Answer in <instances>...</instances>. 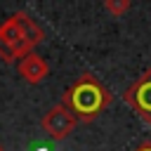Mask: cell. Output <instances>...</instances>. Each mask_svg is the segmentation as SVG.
Segmentation results:
<instances>
[{
  "mask_svg": "<svg viewBox=\"0 0 151 151\" xmlns=\"http://www.w3.org/2000/svg\"><path fill=\"white\" fill-rule=\"evenodd\" d=\"M113 101V94L104 83H99L92 73H80L78 80L61 94V106L71 111L76 123H92L109 109Z\"/></svg>",
  "mask_w": 151,
  "mask_h": 151,
  "instance_id": "6da1fadb",
  "label": "cell"
},
{
  "mask_svg": "<svg viewBox=\"0 0 151 151\" xmlns=\"http://www.w3.org/2000/svg\"><path fill=\"white\" fill-rule=\"evenodd\" d=\"M42 28L26 12L19 9L0 24V59L7 64L14 59H24L33 52V47L42 42Z\"/></svg>",
  "mask_w": 151,
  "mask_h": 151,
  "instance_id": "7a4b0ae2",
  "label": "cell"
},
{
  "mask_svg": "<svg viewBox=\"0 0 151 151\" xmlns=\"http://www.w3.org/2000/svg\"><path fill=\"white\" fill-rule=\"evenodd\" d=\"M127 106L137 113V118L146 125H151V68L142 73L123 94Z\"/></svg>",
  "mask_w": 151,
  "mask_h": 151,
  "instance_id": "3957f363",
  "label": "cell"
},
{
  "mask_svg": "<svg viewBox=\"0 0 151 151\" xmlns=\"http://www.w3.org/2000/svg\"><path fill=\"white\" fill-rule=\"evenodd\" d=\"M76 118L71 116V111L68 109H64L61 104H57V106H52L45 116H42V120H40V127H42V132L50 137V139H54V142H61V139H66L73 130H76Z\"/></svg>",
  "mask_w": 151,
  "mask_h": 151,
  "instance_id": "277c9868",
  "label": "cell"
},
{
  "mask_svg": "<svg viewBox=\"0 0 151 151\" xmlns=\"http://www.w3.org/2000/svg\"><path fill=\"white\" fill-rule=\"evenodd\" d=\"M17 68H19V76H21L28 85H38V83H42V80L47 78V73H50L47 61H45L40 54H35V52H31V54H26L24 59H19Z\"/></svg>",
  "mask_w": 151,
  "mask_h": 151,
  "instance_id": "5b68a950",
  "label": "cell"
},
{
  "mask_svg": "<svg viewBox=\"0 0 151 151\" xmlns=\"http://www.w3.org/2000/svg\"><path fill=\"white\" fill-rule=\"evenodd\" d=\"M130 7H132L130 0H104V9L109 14H113V17H123Z\"/></svg>",
  "mask_w": 151,
  "mask_h": 151,
  "instance_id": "8992f818",
  "label": "cell"
},
{
  "mask_svg": "<svg viewBox=\"0 0 151 151\" xmlns=\"http://www.w3.org/2000/svg\"><path fill=\"white\" fill-rule=\"evenodd\" d=\"M134 151H151V139H144V142H142Z\"/></svg>",
  "mask_w": 151,
  "mask_h": 151,
  "instance_id": "52a82bcc",
  "label": "cell"
},
{
  "mask_svg": "<svg viewBox=\"0 0 151 151\" xmlns=\"http://www.w3.org/2000/svg\"><path fill=\"white\" fill-rule=\"evenodd\" d=\"M0 151H2V146H0Z\"/></svg>",
  "mask_w": 151,
  "mask_h": 151,
  "instance_id": "ba28073f",
  "label": "cell"
}]
</instances>
